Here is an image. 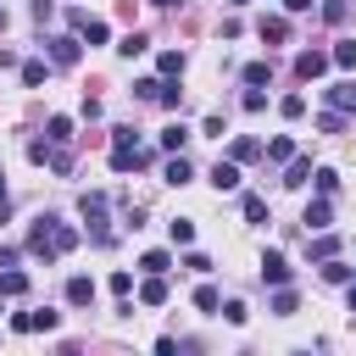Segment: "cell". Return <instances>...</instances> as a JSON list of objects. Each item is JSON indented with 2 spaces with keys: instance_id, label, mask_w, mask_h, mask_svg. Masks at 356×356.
Masks as SVG:
<instances>
[{
  "instance_id": "cell-22",
  "label": "cell",
  "mask_w": 356,
  "mask_h": 356,
  "mask_svg": "<svg viewBox=\"0 0 356 356\" xmlns=\"http://www.w3.org/2000/svg\"><path fill=\"white\" fill-rule=\"evenodd\" d=\"M267 78H273V61H250V67H245V83H250V89H261Z\"/></svg>"
},
{
  "instance_id": "cell-13",
  "label": "cell",
  "mask_w": 356,
  "mask_h": 356,
  "mask_svg": "<svg viewBox=\"0 0 356 356\" xmlns=\"http://www.w3.org/2000/svg\"><path fill=\"white\" fill-rule=\"evenodd\" d=\"M306 250H312V256H317V261H328V256H334V250H339V234H323V228H317V239H312V245H306Z\"/></svg>"
},
{
  "instance_id": "cell-31",
  "label": "cell",
  "mask_w": 356,
  "mask_h": 356,
  "mask_svg": "<svg viewBox=\"0 0 356 356\" xmlns=\"http://www.w3.org/2000/svg\"><path fill=\"white\" fill-rule=\"evenodd\" d=\"M156 100H161L167 111H178V106H184V89H178V83H161V95H156Z\"/></svg>"
},
{
  "instance_id": "cell-45",
  "label": "cell",
  "mask_w": 356,
  "mask_h": 356,
  "mask_svg": "<svg viewBox=\"0 0 356 356\" xmlns=\"http://www.w3.org/2000/svg\"><path fill=\"white\" fill-rule=\"evenodd\" d=\"M350 317H356V289H350Z\"/></svg>"
},
{
  "instance_id": "cell-28",
  "label": "cell",
  "mask_w": 356,
  "mask_h": 356,
  "mask_svg": "<svg viewBox=\"0 0 356 356\" xmlns=\"http://www.w3.org/2000/svg\"><path fill=\"white\" fill-rule=\"evenodd\" d=\"M312 178H317V195H334V189H339V172H334V167H317Z\"/></svg>"
},
{
  "instance_id": "cell-7",
  "label": "cell",
  "mask_w": 356,
  "mask_h": 356,
  "mask_svg": "<svg viewBox=\"0 0 356 356\" xmlns=\"http://www.w3.org/2000/svg\"><path fill=\"white\" fill-rule=\"evenodd\" d=\"M161 178H167V184H178V189H184V184H189V178H195V167H189V161H184V150H172V161H167V167H161Z\"/></svg>"
},
{
  "instance_id": "cell-5",
  "label": "cell",
  "mask_w": 356,
  "mask_h": 356,
  "mask_svg": "<svg viewBox=\"0 0 356 356\" xmlns=\"http://www.w3.org/2000/svg\"><path fill=\"white\" fill-rule=\"evenodd\" d=\"M139 306H167V278H161V273H145V284H139Z\"/></svg>"
},
{
  "instance_id": "cell-44",
  "label": "cell",
  "mask_w": 356,
  "mask_h": 356,
  "mask_svg": "<svg viewBox=\"0 0 356 356\" xmlns=\"http://www.w3.org/2000/svg\"><path fill=\"white\" fill-rule=\"evenodd\" d=\"M150 6H178V0H150Z\"/></svg>"
},
{
  "instance_id": "cell-14",
  "label": "cell",
  "mask_w": 356,
  "mask_h": 356,
  "mask_svg": "<svg viewBox=\"0 0 356 356\" xmlns=\"http://www.w3.org/2000/svg\"><path fill=\"white\" fill-rule=\"evenodd\" d=\"M0 295H28V273L6 267V273H0Z\"/></svg>"
},
{
  "instance_id": "cell-43",
  "label": "cell",
  "mask_w": 356,
  "mask_h": 356,
  "mask_svg": "<svg viewBox=\"0 0 356 356\" xmlns=\"http://www.w3.org/2000/svg\"><path fill=\"white\" fill-rule=\"evenodd\" d=\"M284 11H312V0H284Z\"/></svg>"
},
{
  "instance_id": "cell-20",
  "label": "cell",
  "mask_w": 356,
  "mask_h": 356,
  "mask_svg": "<svg viewBox=\"0 0 356 356\" xmlns=\"http://www.w3.org/2000/svg\"><path fill=\"white\" fill-rule=\"evenodd\" d=\"M195 306H200L206 317H217V306H222V295H217L211 284H200V289H195Z\"/></svg>"
},
{
  "instance_id": "cell-42",
  "label": "cell",
  "mask_w": 356,
  "mask_h": 356,
  "mask_svg": "<svg viewBox=\"0 0 356 356\" xmlns=\"http://www.w3.org/2000/svg\"><path fill=\"white\" fill-rule=\"evenodd\" d=\"M111 289H117V295H128V289H134V273H122V267H117V273H111Z\"/></svg>"
},
{
  "instance_id": "cell-25",
  "label": "cell",
  "mask_w": 356,
  "mask_h": 356,
  "mask_svg": "<svg viewBox=\"0 0 356 356\" xmlns=\"http://www.w3.org/2000/svg\"><path fill=\"white\" fill-rule=\"evenodd\" d=\"M139 267H145V273H167V267H172V256H167V250H145V256H139Z\"/></svg>"
},
{
  "instance_id": "cell-23",
  "label": "cell",
  "mask_w": 356,
  "mask_h": 356,
  "mask_svg": "<svg viewBox=\"0 0 356 356\" xmlns=\"http://www.w3.org/2000/svg\"><path fill=\"white\" fill-rule=\"evenodd\" d=\"M256 156H261L256 139H234V150H228V161H256Z\"/></svg>"
},
{
  "instance_id": "cell-12",
  "label": "cell",
  "mask_w": 356,
  "mask_h": 356,
  "mask_svg": "<svg viewBox=\"0 0 356 356\" xmlns=\"http://www.w3.org/2000/svg\"><path fill=\"white\" fill-rule=\"evenodd\" d=\"M306 178H312V161H306V156H289V172H284V184H289V189H300Z\"/></svg>"
},
{
  "instance_id": "cell-24",
  "label": "cell",
  "mask_w": 356,
  "mask_h": 356,
  "mask_svg": "<svg viewBox=\"0 0 356 356\" xmlns=\"http://www.w3.org/2000/svg\"><path fill=\"white\" fill-rule=\"evenodd\" d=\"M167 234H172V245H189V239H195V222H189V217H172Z\"/></svg>"
},
{
  "instance_id": "cell-1",
  "label": "cell",
  "mask_w": 356,
  "mask_h": 356,
  "mask_svg": "<svg viewBox=\"0 0 356 356\" xmlns=\"http://www.w3.org/2000/svg\"><path fill=\"white\" fill-rule=\"evenodd\" d=\"M83 217H89V228H95V245H111V234H106V195H100V189L83 195Z\"/></svg>"
},
{
  "instance_id": "cell-29",
  "label": "cell",
  "mask_w": 356,
  "mask_h": 356,
  "mask_svg": "<svg viewBox=\"0 0 356 356\" xmlns=\"http://www.w3.org/2000/svg\"><path fill=\"white\" fill-rule=\"evenodd\" d=\"M328 61H339V67H356V39H339V44H334V56H328Z\"/></svg>"
},
{
  "instance_id": "cell-30",
  "label": "cell",
  "mask_w": 356,
  "mask_h": 356,
  "mask_svg": "<svg viewBox=\"0 0 356 356\" xmlns=\"http://www.w3.org/2000/svg\"><path fill=\"white\" fill-rule=\"evenodd\" d=\"M345 11H350L345 0H323V22H334V28H339V22H345Z\"/></svg>"
},
{
  "instance_id": "cell-33",
  "label": "cell",
  "mask_w": 356,
  "mask_h": 356,
  "mask_svg": "<svg viewBox=\"0 0 356 356\" xmlns=\"http://www.w3.org/2000/svg\"><path fill=\"white\" fill-rule=\"evenodd\" d=\"M267 156H273V161H289V156H295V139H284V134H278V139L267 145Z\"/></svg>"
},
{
  "instance_id": "cell-47",
  "label": "cell",
  "mask_w": 356,
  "mask_h": 356,
  "mask_svg": "<svg viewBox=\"0 0 356 356\" xmlns=\"http://www.w3.org/2000/svg\"><path fill=\"white\" fill-rule=\"evenodd\" d=\"M228 6H250V0H228Z\"/></svg>"
},
{
  "instance_id": "cell-10",
  "label": "cell",
  "mask_w": 356,
  "mask_h": 356,
  "mask_svg": "<svg viewBox=\"0 0 356 356\" xmlns=\"http://www.w3.org/2000/svg\"><path fill=\"white\" fill-rule=\"evenodd\" d=\"M256 33H261V39H273V44H284V39H289V22H284V17H261V22H256Z\"/></svg>"
},
{
  "instance_id": "cell-38",
  "label": "cell",
  "mask_w": 356,
  "mask_h": 356,
  "mask_svg": "<svg viewBox=\"0 0 356 356\" xmlns=\"http://www.w3.org/2000/svg\"><path fill=\"white\" fill-rule=\"evenodd\" d=\"M56 323H61V312H50V306H44V312H33V328H39V334H50Z\"/></svg>"
},
{
  "instance_id": "cell-21",
  "label": "cell",
  "mask_w": 356,
  "mask_h": 356,
  "mask_svg": "<svg viewBox=\"0 0 356 356\" xmlns=\"http://www.w3.org/2000/svg\"><path fill=\"white\" fill-rule=\"evenodd\" d=\"M44 78H50V67H44V61H22V83H28V89H39Z\"/></svg>"
},
{
  "instance_id": "cell-9",
  "label": "cell",
  "mask_w": 356,
  "mask_h": 356,
  "mask_svg": "<svg viewBox=\"0 0 356 356\" xmlns=\"http://www.w3.org/2000/svg\"><path fill=\"white\" fill-rule=\"evenodd\" d=\"M67 300H72V306H89V300H95V284H89L83 273H72V278H67Z\"/></svg>"
},
{
  "instance_id": "cell-37",
  "label": "cell",
  "mask_w": 356,
  "mask_h": 356,
  "mask_svg": "<svg viewBox=\"0 0 356 356\" xmlns=\"http://www.w3.org/2000/svg\"><path fill=\"white\" fill-rule=\"evenodd\" d=\"M200 134H206V139H222V134H228V122H222V117H217V111H211V117H206V122H200Z\"/></svg>"
},
{
  "instance_id": "cell-16",
  "label": "cell",
  "mask_w": 356,
  "mask_h": 356,
  "mask_svg": "<svg viewBox=\"0 0 356 356\" xmlns=\"http://www.w3.org/2000/svg\"><path fill=\"white\" fill-rule=\"evenodd\" d=\"M44 139H50V145H67V139H72V122H67V117H50V122H44Z\"/></svg>"
},
{
  "instance_id": "cell-34",
  "label": "cell",
  "mask_w": 356,
  "mask_h": 356,
  "mask_svg": "<svg viewBox=\"0 0 356 356\" xmlns=\"http://www.w3.org/2000/svg\"><path fill=\"white\" fill-rule=\"evenodd\" d=\"M239 206H245V217H250V222H261V217H267V200H261V195H245Z\"/></svg>"
},
{
  "instance_id": "cell-17",
  "label": "cell",
  "mask_w": 356,
  "mask_h": 356,
  "mask_svg": "<svg viewBox=\"0 0 356 356\" xmlns=\"http://www.w3.org/2000/svg\"><path fill=\"white\" fill-rule=\"evenodd\" d=\"M161 145H167V150H184V145H189V128H184V122H167V128H161Z\"/></svg>"
},
{
  "instance_id": "cell-48",
  "label": "cell",
  "mask_w": 356,
  "mask_h": 356,
  "mask_svg": "<svg viewBox=\"0 0 356 356\" xmlns=\"http://www.w3.org/2000/svg\"><path fill=\"white\" fill-rule=\"evenodd\" d=\"M0 28H6V17H0Z\"/></svg>"
},
{
  "instance_id": "cell-35",
  "label": "cell",
  "mask_w": 356,
  "mask_h": 356,
  "mask_svg": "<svg viewBox=\"0 0 356 356\" xmlns=\"http://www.w3.org/2000/svg\"><path fill=\"white\" fill-rule=\"evenodd\" d=\"M217 312H222L234 328H245V317H250V312H245V300H228V306H217Z\"/></svg>"
},
{
  "instance_id": "cell-4",
  "label": "cell",
  "mask_w": 356,
  "mask_h": 356,
  "mask_svg": "<svg viewBox=\"0 0 356 356\" xmlns=\"http://www.w3.org/2000/svg\"><path fill=\"white\" fill-rule=\"evenodd\" d=\"M295 72H300V78H323V72H328V50H300V56H295Z\"/></svg>"
},
{
  "instance_id": "cell-19",
  "label": "cell",
  "mask_w": 356,
  "mask_h": 356,
  "mask_svg": "<svg viewBox=\"0 0 356 356\" xmlns=\"http://www.w3.org/2000/svg\"><path fill=\"white\" fill-rule=\"evenodd\" d=\"M323 278H328V284H350V278H356V267H345V261H334V256H328V261H323Z\"/></svg>"
},
{
  "instance_id": "cell-41",
  "label": "cell",
  "mask_w": 356,
  "mask_h": 356,
  "mask_svg": "<svg viewBox=\"0 0 356 356\" xmlns=\"http://www.w3.org/2000/svg\"><path fill=\"white\" fill-rule=\"evenodd\" d=\"M28 161H50V139H33L28 145Z\"/></svg>"
},
{
  "instance_id": "cell-2",
  "label": "cell",
  "mask_w": 356,
  "mask_h": 356,
  "mask_svg": "<svg viewBox=\"0 0 356 356\" xmlns=\"http://www.w3.org/2000/svg\"><path fill=\"white\" fill-rule=\"evenodd\" d=\"M44 44H50V61H56V67H72L83 39H78V33H56V39H44Z\"/></svg>"
},
{
  "instance_id": "cell-40",
  "label": "cell",
  "mask_w": 356,
  "mask_h": 356,
  "mask_svg": "<svg viewBox=\"0 0 356 356\" xmlns=\"http://www.w3.org/2000/svg\"><path fill=\"white\" fill-rule=\"evenodd\" d=\"M184 267H189V273H211V256H200V250H189V256H184Z\"/></svg>"
},
{
  "instance_id": "cell-15",
  "label": "cell",
  "mask_w": 356,
  "mask_h": 356,
  "mask_svg": "<svg viewBox=\"0 0 356 356\" xmlns=\"http://www.w3.org/2000/svg\"><path fill=\"white\" fill-rule=\"evenodd\" d=\"M295 306H300V300H295V289H289V284H278V295H273V317H295Z\"/></svg>"
},
{
  "instance_id": "cell-39",
  "label": "cell",
  "mask_w": 356,
  "mask_h": 356,
  "mask_svg": "<svg viewBox=\"0 0 356 356\" xmlns=\"http://www.w3.org/2000/svg\"><path fill=\"white\" fill-rule=\"evenodd\" d=\"M134 95H139V100H156V95H161V83H156V78H139V83H134Z\"/></svg>"
},
{
  "instance_id": "cell-46",
  "label": "cell",
  "mask_w": 356,
  "mask_h": 356,
  "mask_svg": "<svg viewBox=\"0 0 356 356\" xmlns=\"http://www.w3.org/2000/svg\"><path fill=\"white\" fill-rule=\"evenodd\" d=\"M0 200H6V172H0Z\"/></svg>"
},
{
  "instance_id": "cell-36",
  "label": "cell",
  "mask_w": 356,
  "mask_h": 356,
  "mask_svg": "<svg viewBox=\"0 0 356 356\" xmlns=\"http://www.w3.org/2000/svg\"><path fill=\"white\" fill-rule=\"evenodd\" d=\"M317 128H323V134H345V117H339V111H323Z\"/></svg>"
},
{
  "instance_id": "cell-32",
  "label": "cell",
  "mask_w": 356,
  "mask_h": 356,
  "mask_svg": "<svg viewBox=\"0 0 356 356\" xmlns=\"http://www.w3.org/2000/svg\"><path fill=\"white\" fill-rule=\"evenodd\" d=\"M278 111H284V117H289V122H295V117H300V111H306V95H284V100H278Z\"/></svg>"
},
{
  "instance_id": "cell-27",
  "label": "cell",
  "mask_w": 356,
  "mask_h": 356,
  "mask_svg": "<svg viewBox=\"0 0 356 356\" xmlns=\"http://www.w3.org/2000/svg\"><path fill=\"white\" fill-rule=\"evenodd\" d=\"M156 67H161L167 78H178V72H184V50H161V61H156Z\"/></svg>"
},
{
  "instance_id": "cell-11",
  "label": "cell",
  "mask_w": 356,
  "mask_h": 356,
  "mask_svg": "<svg viewBox=\"0 0 356 356\" xmlns=\"http://www.w3.org/2000/svg\"><path fill=\"white\" fill-rule=\"evenodd\" d=\"M145 50H150V39H145L139 28H134V33H122V44H117V56H128V61H134V56H145Z\"/></svg>"
},
{
  "instance_id": "cell-26",
  "label": "cell",
  "mask_w": 356,
  "mask_h": 356,
  "mask_svg": "<svg viewBox=\"0 0 356 356\" xmlns=\"http://www.w3.org/2000/svg\"><path fill=\"white\" fill-rule=\"evenodd\" d=\"M328 100H334V106H345V111H356V83H334V89H328Z\"/></svg>"
},
{
  "instance_id": "cell-6",
  "label": "cell",
  "mask_w": 356,
  "mask_h": 356,
  "mask_svg": "<svg viewBox=\"0 0 356 356\" xmlns=\"http://www.w3.org/2000/svg\"><path fill=\"white\" fill-rule=\"evenodd\" d=\"M211 189H217V195L239 189V161H217V167H211Z\"/></svg>"
},
{
  "instance_id": "cell-8",
  "label": "cell",
  "mask_w": 356,
  "mask_h": 356,
  "mask_svg": "<svg viewBox=\"0 0 356 356\" xmlns=\"http://www.w3.org/2000/svg\"><path fill=\"white\" fill-rule=\"evenodd\" d=\"M50 245H56V256H61V250H72V245H78V228H67L61 217H50Z\"/></svg>"
},
{
  "instance_id": "cell-3",
  "label": "cell",
  "mask_w": 356,
  "mask_h": 356,
  "mask_svg": "<svg viewBox=\"0 0 356 356\" xmlns=\"http://www.w3.org/2000/svg\"><path fill=\"white\" fill-rule=\"evenodd\" d=\"M261 284H273V289L289 284V261H284V250H267V256H261Z\"/></svg>"
},
{
  "instance_id": "cell-18",
  "label": "cell",
  "mask_w": 356,
  "mask_h": 356,
  "mask_svg": "<svg viewBox=\"0 0 356 356\" xmlns=\"http://www.w3.org/2000/svg\"><path fill=\"white\" fill-rule=\"evenodd\" d=\"M328 217H334V211H328V200H312L300 222H306V228H328Z\"/></svg>"
}]
</instances>
